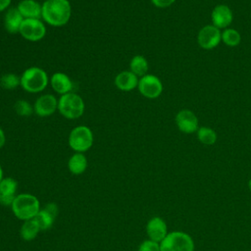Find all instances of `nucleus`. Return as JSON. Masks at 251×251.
Instances as JSON below:
<instances>
[{
    "label": "nucleus",
    "mask_w": 251,
    "mask_h": 251,
    "mask_svg": "<svg viewBox=\"0 0 251 251\" xmlns=\"http://www.w3.org/2000/svg\"><path fill=\"white\" fill-rule=\"evenodd\" d=\"M72 17V5L69 0H45L42 3L41 20L52 26L67 25Z\"/></svg>",
    "instance_id": "obj_1"
},
{
    "label": "nucleus",
    "mask_w": 251,
    "mask_h": 251,
    "mask_svg": "<svg viewBox=\"0 0 251 251\" xmlns=\"http://www.w3.org/2000/svg\"><path fill=\"white\" fill-rule=\"evenodd\" d=\"M11 209L17 219L25 222L33 219L40 211L41 206L35 195L24 192L16 196Z\"/></svg>",
    "instance_id": "obj_2"
},
{
    "label": "nucleus",
    "mask_w": 251,
    "mask_h": 251,
    "mask_svg": "<svg viewBox=\"0 0 251 251\" xmlns=\"http://www.w3.org/2000/svg\"><path fill=\"white\" fill-rule=\"evenodd\" d=\"M21 87L28 93H40L49 83L47 73L40 67L31 66L25 69L21 76Z\"/></svg>",
    "instance_id": "obj_3"
},
{
    "label": "nucleus",
    "mask_w": 251,
    "mask_h": 251,
    "mask_svg": "<svg viewBox=\"0 0 251 251\" xmlns=\"http://www.w3.org/2000/svg\"><path fill=\"white\" fill-rule=\"evenodd\" d=\"M84 110L85 104L82 97L74 91L61 95L58 99V111L66 119H78L83 115Z\"/></svg>",
    "instance_id": "obj_4"
},
{
    "label": "nucleus",
    "mask_w": 251,
    "mask_h": 251,
    "mask_svg": "<svg viewBox=\"0 0 251 251\" xmlns=\"http://www.w3.org/2000/svg\"><path fill=\"white\" fill-rule=\"evenodd\" d=\"M94 141V135L91 128L87 126H76L69 133L68 143L74 152L84 153L88 151Z\"/></svg>",
    "instance_id": "obj_5"
},
{
    "label": "nucleus",
    "mask_w": 251,
    "mask_h": 251,
    "mask_svg": "<svg viewBox=\"0 0 251 251\" xmlns=\"http://www.w3.org/2000/svg\"><path fill=\"white\" fill-rule=\"evenodd\" d=\"M161 251H194L191 236L183 231H172L160 242Z\"/></svg>",
    "instance_id": "obj_6"
},
{
    "label": "nucleus",
    "mask_w": 251,
    "mask_h": 251,
    "mask_svg": "<svg viewBox=\"0 0 251 251\" xmlns=\"http://www.w3.org/2000/svg\"><path fill=\"white\" fill-rule=\"evenodd\" d=\"M46 25L41 19H25L20 27V35L27 41L36 42L46 35Z\"/></svg>",
    "instance_id": "obj_7"
},
{
    "label": "nucleus",
    "mask_w": 251,
    "mask_h": 251,
    "mask_svg": "<svg viewBox=\"0 0 251 251\" xmlns=\"http://www.w3.org/2000/svg\"><path fill=\"white\" fill-rule=\"evenodd\" d=\"M137 89L145 98L156 99L163 92V83L157 75L146 74L139 78Z\"/></svg>",
    "instance_id": "obj_8"
},
{
    "label": "nucleus",
    "mask_w": 251,
    "mask_h": 251,
    "mask_svg": "<svg viewBox=\"0 0 251 251\" xmlns=\"http://www.w3.org/2000/svg\"><path fill=\"white\" fill-rule=\"evenodd\" d=\"M222 41L221 29L212 24L204 25L197 34V42L202 49L211 50L217 47Z\"/></svg>",
    "instance_id": "obj_9"
},
{
    "label": "nucleus",
    "mask_w": 251,
    "mask_h": 251,
    "mask_svg": "<svg viewBox=\"0 0 251 251\" xmlns=\"http://www.w3.org/2000/svg\"><path fill=\"white\" fill-rule=\"evenodd\" d=\"M33 109L38 117H50L58 111V99L50 93L41 94L34 101Z\"/></svg>",
    "instance_id": "obj_10"
},
{
    "label": "nucleus",
    "mask_w": 251,
    "mask_h": 251,
    "mask_svg": "<svg viewBox=\"0 0 251 251\" xmlns=\"http://www.w3.org/2000/svg\"><path fill=\"white\" fill-rule=\"evenodd\" d=\"M175 121L177 128L183 133L190 134L196 132L197 129L199 128L197 116L191 110L188 109L178 111L176 115Z\"/></svg>",
    "instance_id": "obj_11"
},
{
    "label": "nucleus",
    "mask_w": 251,
    "mask_h": 251,
    "mask_svg": "<svg viewBox=\"0 0 251 251\" xmlns=\"http://www.w3.org/2000/svg\"><path fill=\"white\" fill-rule=\"evenodd\" d=\"M19 183L11 176H4L0 181V205L11 207L18 193Z\"/></svg>",
    "instance_id": "obj_12"
},
{
    "label": "nucleus",
    "mask_w": 251,
    "mask_h": 251,
    "mask_svg": "<svg viewBox=\"0 0 251 251\" xmlns=\"http://www.w3.org/2000/svg\"><path fill=\"white\" fill-rule=\"evenodd\" d=\"M212 25L219 29L227 28L233 20L231 9L225 4H219L214 7L211 13Z\"/></svg>",
    "instance_id": "obj_13"
},
{
    "label": "nucleus",
    "mask_w": 251,
    "mask_h": 251,
    "mask_svg": "<svg viewBox=\"0 0 251 251\" xmlns=\"http://www.w3.org/2000/svg\"><path fill=\"white\" fill-rule=\"evenodd\" d=\"M146 233L148 238L156 242H161L169 233L166 222L161 217H153L146 224Z\"/></svg>",
    "instance_id": "obj_14"
},
{
    "label": "nucleus",
    "mask_w": 251,
    "mask_h": 251,
    "mask_svg": "<svg viewBox=\"0 0 251 251\" xmlns=\"http://www.w3.org/2000/svg\"><path fill=\"white\" fill-rule=\"evenodd\" d=\"M49 83L52 89L60 96L72 92L74 88V82L72 78L63 72L54 73L49 79Z\"/></svg>",
    "instance_id": "obj_15"
},
{
    "label": "nucleus",
    "mask_w": 251,
    "mask_h": 251,
    "mask_svg": "<svg viewBox=\"0 0 251 251\" xmlns=\"http://www.w3.org/2000/svg\"><path fill=\"white\" fill-rule=\"evenodd\" d=\"M138 76L131 73L129 70L122 71L114 78L115 86L124 92H128L135 89L138 85Z\"/></svg>",
    "instance_id": "obj_16"
},
{
    "label": "nucleus",
    "mask_w": 251,
    "mask_h": 251,
    "mask_svg": "<svg viewBox=\"0 0 251 251\" xmlns=\"http://www.w3.org/2000/svg\"><path fill=\"white\" fill-rule=\"evenodd\" d=\"M24 17L21 15L17 7H10L4 14L3 25L6 31L9 33H19L20 27L23 24Z\"/></svg>",
    "instance_id": "obj_17"
},
{
    "label": "nucleus",
    "mask_w": 251,
    "mask_h": 251,
    "mask_svg": "<svg viewBox=\"0 0 251 251\" xmlns=\"http://www.w3.org/2000/svg\"><path fill=\"white\" fill-rule=\"evenodd\" d=\"M16 7L24 19H41L42 4L36 0H21Z\"/></svg>",
    "instance_id": "obj_18"
},
{
    "label": "nucleus",
    "mask_w": 251,
    "mask_h": 251,
    "mask_svg": "<svg viewBox=\"0 0 251 251\" xmlns=\"http://www.w3.org/2000/svg\"><path fill=\"white\" fill-rule=\"evenodd\" d=\"M87 158L84 153L75 152L68 160V169L75 176L82 175L87 169Z\"/></svg>",
    "instance_id": "obj_19"
},
{
    "label": "nucleus",
    "mask_w": 251,
    "mask_h": 251,
    "mask_svg": "<svg viewBox=\"0 0 251 251\" xmlns=\"http://www.w3.org/2000/svg\"><path fill=\"white\" fill-rule=\"evenodd\" d=\"M40 227L34 219L23 222L20 227V236L25 241H31L36 238L40 232Z\"/></svg>",
    "instance_id": "obj_20"
},
{
    "label": "nucleus",
    "mask_w": 251,
    "mask_h": 251,
    "mask_svg": "<svg viewBox=\"0 0 251 251\" xmlns=\"http://www.w3.org/2000/svg\"><path fill=\"white\" fill-rule=\"evenodd\" d=\"M148 61L142 55H135L129 61V71L138 77H141L148 74Z\"/></svg>",
    "instance_id": "obj_21"
},
{
    "label": "nucleus",
    "mask_w": 251,
    "mask_h": 251,
    "mask_svg": "<svg viewBox=\"0 0 251 251\" xmlns=\"http://www.w3.org/2000/svg\"><path fill=\"white\" fill-rule=\"evenodd\" d=\"M35 220V222L37 223V225L40 227V230H47L49 228H51L54 225V222L56 220V218L51 215L49 212H47L44 208L41 207L40 211L37 213V215L33 218Z\"/></svg>",
    "instance_id": "obj_22"
},
{
    "label": "nucleus",
    "mask_w": 251,
    "mask_h": 251,
    "mask_svg": "<svg viewBox=\"0 0 251 251\" xmlns=\"http://www.w3.org/2000/svg\"><path fill=\"white\" fill-rule=\"evenodd\" d=\"M198 140L204 145H213L217 141V133L216 131L209 126H201L196 131Z\"/></svg>",
    "instance_id": "obj_23"
},
{
    "label": "nucleus",
    "mask_w": 251,
    "mask_h": 251,
    "mask_svg": "<svg viewBox=\"0 0 251 251\" xmlns=\"http://www.w3.org/2000/svg\"><path fill=\"white\" fill-rule=\"evenodd\" d=\"M0 86L5 90H14L21 86V78L17 74L6 73L0 76Z\"/></svg>",
    "instance_id": "obj_24"
},
{
    "label": "nucleus",
    "mask_w": 251,
    "mask_h": 251,
    "mask_svg": "<svg viewBox=\"0 0 251 251\" xmlns=\"http://www.w3.org/2000/svg\"><path fill=\"white\" fill-rule=\"evenodd\" d=\"M222 41L228 47H235L241 41L240 33L234 28H225L222 32Z\"/></svg>",
    "instance_id": "obj_25"
},
{
    "label": "nucleus",
    "mask_w": 251,
    "mask_h": 251,
    "mask_svg": "<svg viewBox=\"0 0 251 251\" xmlns=\"http://www.w3.org/2000/svg\"><path fill=\"white\" fill-rule=\"evenodd\" d=\"M14 110L20 117H30L34 113L33 105L25 99L17 100L14 104Z\"/></svg>",
    "instance_id": "obj_26"
},
{
    "label": "nucleus",
    "mask_w": 251,
    "mask_h": 251,
    "mask_svg": "<svg viewBox=\"0 0 251 251\" xmlns=\"http://www.w3.org/2000/svg\"><path fill=\"white\" fill-rule=\"evenodd\" d=\"M137 251H161L160 243L149 238L145 239L139 244Z\"/></svg>",
    "instance_id": "obj_27"
},
{
    "label": "nucleus",
    "mask_w": 251,
    "mask_h": 251,
    "mask_svg": "<svg viewBox=\"0 0 251 251\" xmlns=\"http://www.w3.org/2000/svg\"><path fill=\"white\" fill-rule=\"evenodd\" d=\"M150 1L155 7L161 8V9L168 8L176 2V0H150Z\"/></svg>",
    "instance_id": "obj_28"
},
{
    "label": "nucleus",
    "mask_w": 251,
    "mask_h": 251,
    "mask_svg": "<svg viewBox=\"0 0 251 251\" xmlns=\"http://www.w3.org/2000/svg\"><path fill=\"white\" fill-rule=\"evenodd\" d=\"M42 208H44L47 212H49L51 215H53L55 218H57V216L59 214V207L56 203H54V202L46 203Z\"/></svg>",
    "instance_id": "obj_29"
},
{
    "label": "nucleus",
    "mask_w": 251,
    "mask_h": 251,
    "mask_svg": "<svg viewBox=\"0 0 251 251\" xmlns=\"http://www.w3.org/2000/svg\"><path fill=\"white\" fill-rule=\"evenodd\" d=\"M12 0H0V13L6 12L11 7Z\"/></svg>",
    "instance_id": "obj_30"
},
{
    "label": "nucleus",
    "mask_w": 251,
    "mask_h": 251,
    "mask_svg": "<svg viewBox=\"0 0 251 251\" xmlns=\"http://www.w3.org/2000/svg\"><path fill=\"white\" fill-rule=\"evenodd\" d=\"M5 143H6V135L3 128L0 126V149L5 145Z\"/></svg>",
    "instance_id": "obj_31"
},
{
    "label": "nucleus",
    "mask_w": 251,
    "mask_h": 251,
    "mask_svg": "<svg viewBox=\"0 0 251 251\" xmlns=\"http://www.w3.org/2000/svg\"><path fill=\"white\" fill-rule=\"evenodd\" d=\"M4 178V171H3V168L2 166L0 165V181Z\"/></svg>",
    "instance_id": "obj_32"
},
{
    "label": "nucleus",
    "mask_w": 251,
    "mask_h": 251,
    "mask_svg": "<svg viewBox=\"0 0 251 251\" xmlns=\"http://www.w3.org/2000/svg\"><path fill=\"white\" fill-rule=\"evenodd\" d=\"M248 187H249V190L251 191V178H250L249 181H248Z\"/></svg>",
    "instance_id": "obj_33"
}]
</instances>
